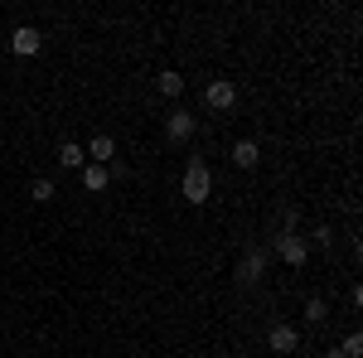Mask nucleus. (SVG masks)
Listing matches in <instances>:
<instances>
[{
  "instance_id": "obj_1",
  "label": "nucleus",
  "mask_w": 363,
  "mask_h": 358,
  "mask_svg": "<svg viewBox=\"0 0 363 358\" xmlns=\"http://www.w3.org/2000/svg\"><path fill=\"white\" fill-rule=\"evenodd\" d=\"M179 194H184V203H208V194H213V174H208V160H189V169H184V179H179Z\"/></svg>"
},
{
  "instance_id": "obj_2",
  "label": "nucleus",
  "mask_w": 363,
  "mask_h": 358,
  "mask_svg": "<svg viewBox=\"0 0 363 358\" xmlns=\"http://www.w3.org/2000/svg\"><path fill=\"white\" fill-rule=\"evenodd\" d=\"M277 257L286 262V267H306V257H310V242L301 237V233H277Z\"/></svg>"
},
{
  "instance_id": "obj_3",
  "label": "nucleus",
  "mask_w": 363,
  "mask_h": 358,
  "mask_svg": "<svg viewBox=\"0 0 363 358\" xmlns=\"http://www.w3.org/2000/svg\"><path fill=\"white\" fill-rule=\"evenodd\" d=\"M203 107L208 111H233L238 107V87L228 83V78H213V83L203 87Z\"/></svg>"
},
{
  "instance_id": "obj_4",
  "label": "nucleus",
  "mask_w": 363,
  "mask_h": 358,
  "mask_svg": "<svg viewBox=\"0 0 363 358\" xmlns=\"http://www.w3.org/2000/svg\"><path fill=\"white\" fill-rule=\"evenodd\" d=\"M267 349H272V354H296V349H301V330L286 325V320L272 325V330H267Z\"/></svg>"
},
{
  "instance_id": "obj_5",
  "label": "nucleus",
  "mask_w": 363,
  "mask_h": 358,
  "mask_svg": "<svg viewBox=\"0 0 363 358\" xmlns=\"http://www.w3.org/2000/svg\"><path fill=\"white\" fill-rule=\"evenodd\" d=\"M10 49H15L20 58H34L39 49H44V34H39L34 25H20L15 34H10Z\"/></svg>"
},
{
  "instance_id": "obj_6",
  "label": "nucleus",
  "mask_w": 363,
  "mask_h": 358,
  "mask_svg": "<svg viewBox=\"0 0 363 358\" xmlns=\"http://www.w3.org/2000/svg\"><path fill=\"white\" fill-rule=\"evenodd\" d=\"M194 131H199V121H194L184 107H174V111L165 116V136H169V140H194Z\"/></svg>"
},
{
  "instance_id": "obj_7",
  "label": "nucleus",
  "mask_w": 363,
  "mask_h": 358,
  "mask_svg": "<svg viewBox=\"0 0 363 358\" xmlns=\"http://www.w3.org/2000/svg\"><path fill=\"white\" fill-rule=\"evenodd\" d=\"M83 155H87V160H92V165H102V169H107V165H112V160H116V140H112V136H102V131H97V136H92V140H87V145H83Z\"/></svg>"
},
{
  "instance_id": "obj_8",
  "label": "nucleus",
  "mask_w": 363,
  "mask_h": 358,
  "mask_svg": "<svg viewBox=\"0 0 363 358\" xmlns=\"http://www.w3.org/2000/svg\"><path fill=\"white\" fill-rule=\"evenodd\" d=\"M267 262H272V257H267L262 247L247 252V257H242V267H238V281H242V286H257V281L267 276Z\"/></svg>"
},
{
  "instance_id": "obj_9",
  "label": "nucleus",
  "mask_w": 363,
  "mask_h": 358,
  "mask_svg": "<svg viewBox=\"0 0 363 358\" xmlns=\"http://www.w3.org/2000/svg\"><path fill=\"white\" fill-rule=\"evenodd\" d=\"M257 160H262V145L257 140H238L233 145V165L238 169H257Z\"/></svg>"
},
{
  "instance_id": "obj_10",
  "label": "nucleus",
  "mask_w": 363,
  "mask_h": 358,
  "mask_svg": "<svg viewBox=\"0 0 363 358\" xmlns=\"http://www.w3.org/2000/svg\"><path fill=\"white\" fill-rule=\"evenodd\" d=\"M107 184H112V174L102 165H83V189L87 194H107Z\"/></svg>"
},
{
  "instance_id": "obj_11",
  "label": "nucleus",
  "mask_w": 363,
  "mask_h": 358,
  "mask_svg": "<svg viewBox=\"0 0 363 358\" xmlns=\"http://www.w3.org/2000/svg\"><path fill=\"white\" fill-rule=\"evenodd\" d=\"M58 160H63V169H83L87 165L83 145H73V140H63V145H58Z\"/></svg>"
},
{
  "instance_id": "obj_12",
  "label": "nucleus",
  "mask_w": 363,
  "mask_h": 358,
  "mask_svg": "<svg viewBox=\"0 0 363 358\" xmlns=\"http://www.w3.org/2000/svg\"><path fill=\"white\" fill-rule=\"evenodd\" d=\"M155 87H160V97H179V92H184V78H179L174 68H165V73L155 78Z\"/></svg>"
},
{
  "instance_id": "obj_13",
  "label": "nucleus",
  "mask_w": 363,
  "mask_h": 358,
  "mask_svg": "<svg viewBox=\"0 0 363 358\" xmlns=\"http://www.w3.org/2000/svg\"><path fill=\"white\" fill-rule=\"evenodd\" d=\"M54 179H34V184H29V198H34V203H49V198H54Z\"/></svg>"
},
{
  "instance_id": "obj_14",
  "label": "nucleus",
  "mask_w": 363,
  "mask_h": 358,
  "mask_svg": "<svg viewBox=\"0 0 363 358\" xmlns=\"http://www.w3.org/2000/svg\"><path fill=\"white\" fill-rule=\"evenodd\" d=\"M325 315H330V305L320 301V296H310V301H306V320H310V325H325Z\"/></svg>"
},
{
  "instance_id": "obj_15",
  "label": "nucleus",
  "mask_w": 363,
  "mask_h": 358,
  "mask_svg": "<svg viewBox=\"0 0 363 358\" xmlns=\"http://www.w3.org/2000/svg\"><path fill=\"white\" fill-rule=\"evenodd\" d=\"M339 354H344V358H359V354H363V334H359V330H354V334H344Z\"/></svg>"
},
{
  "instance_id": "obj_16",
  "label": "nucleus",
  "mask_w": 363,
  "mask_h": 358,
  "mask_svg": "<svg viewBox=\"0 0 363 358\" xmlns=\"http://www.w3.org/2000/svg\"><path fill=\"white\" fill-rule=\"evenodd\" d=\"M310 242H315V247H330L335 237H330V228H315V233H310Z\"/></svg>"
},
{
  "instance_id": "obj_17",
  "label": "nucleus",
  "mask_w": 363,
  "mask_h": 358,
  "mask_svg": "<svg viewBox=\"0 0 363 358\" xmlns=\"http://www.w3.org/2000/svg\"><path fill=\"white\" fill-rule=\"evenodd\" d=\"M325 358H344V354H339V349H325Z\"/></svg>"
}]
</instances>
